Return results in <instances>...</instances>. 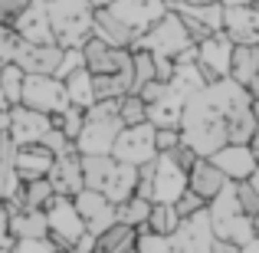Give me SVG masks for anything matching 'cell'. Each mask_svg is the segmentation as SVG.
Listing matches in <instances>:
<instances>
[{
    "instance_id": "1",
    "label": "cell",
    "mask_w": 259,
    "mask_h": 253,
    "mask_svg": "<svg viewBox=\"0 0 259 253\" xmlns=\"http://www.w3.org/2000/svg\"><path fill=\"white\" fill-rule=\"evenodd\" d=\"M253 95L233 79L203 86L184 105L181 138L197 152V158H213L227 145H249L256 135Z\"/></svg>"
},
{
    "instance_id": "2",
    "label": "cell",
    "mask_w": 259,
    "mask_h": 253,
    "mask_svg": "<svg viewBox=\"0 0 259 253\" xmlns=\"http://www.w3.org/2000/svg\"><path fill=\"white\" fill-rule=\"evenodd\" d=\"M82 177H85V191L105 194L115 207L132 201L135 191H138V168L121 165L112 155H105V158H82Z\"/></svg>"
},
{
    "instance_id": "3",
    "label": "cell",
    "mask_w": 259,
    "mask_h": 253,
    "mask_svg": "<svg viewBox=\"0 0 259 253\" xmlns=\"http://www.w3.org/2000/svg\"><path fill=\"white\" fill-rule=\"evenodd\" d=\"M187 171H184L171 155H158L154 161L138 168V191L135 194L145 197L151 204H177L190 191Z\"/></svg>"
},
{
    "instance_id": "4",
    "label": "cell",
    "mask_w": 259,
    "mask_h": 253,
    "mask_svg": "<svg viewBox=\"0 0 259 253\" xmlns=\"http://www.w3.org/2000/svg\"><path fill=\"white\" fill-rule=\"evenodd\" d=\"M39 4L46 7L50 26L63 50H82L92 40L95 10L89 7V0H39Z\"/></svg>"
},
{
    "instance_id": "5",
    "label": "cell",
    "mask_w": 259,
    "mask_h": 253,
    "mask_svg": "<svg viewBox=\"0 0 259 253\" xmlns=\"http://www.w3.org/2000/svg\"><path fill=\"white\" fill-rule=\"evenodd\" d=\"M207 214H210V224H213L217 240L233 243L236 250H243L246 243L256 240V221H249V217L240 210L236 184H230L220 197H213V201L207 204Z\"/></svg>"
},
{
    "instance_id": "6",
    "label": "cell",
    "mask_w": 259,
    "mask_h": 253,
    "mask_svg": "<svg viewBox=\"0 0 259 253\" xmlns=\"http://www.w3.org/2000/svg\"><path fill=\"white\" fill-rule=\"evenodd\" d=\"M190 46H194V43H190L181 17L171 10L158 26H151V30L138 40L135 50H145V53H151V56H158V59H177V56H184Z\"/></svg>"
},
{
    "instance_id": "7",
    "label": "cell",
    "mask_w": 259,
    "mask_h": 253,
    "mask_svg": "<svg viewBox=\"0 0 259 253\" xmlns=\"http://www.w3.org/2000/svg\"><path fill=\"white\" fill-rule=\"evenodd\" d=\"M46 221H50V240L59 250H76L79 240L89 234L72 197H59V194L53 197L50 207H46Z\"/></svg>"
},
{
    "instance_id": "8",
    "label": "cell",
    "mask_w": 259,
    "mask_h": 253,
    "mask_svg": "<svg viewBox=\"0 0 259 253\" xmlns=\"http://www.w3.org/2000/svg\"><path fill=\"white\" fill-rule=\"evenodd\" d=\"M23 105L33 109V112L50 115V119H59V115L69 109L66 83H63V79H56V76H26Z\"/></svg>"
},
{
    "instance_id": "9",
    "label": "cell",
    "mask_w": 259,
    "mask_h": 253,
    "mask_svg": "<svg viewBox=\"0 0 259 253\" xmlns=\"http://www.w3.org/2000/svg\"><path fill=\"white\" fill-rule=\"evenodd\" d=\"M233 40L227 33H213L210 40H203L197 46V69H200L203 83L207 86H217L223 79H230V69H233Z\"/></svg>"
},
{
    "instance_id": "10",
    "label": "cell",
    "mask_w": 259,
    "mask_h": 253,
    "mask_svg": "<svg viewBox=\"0 0 259 253\" xmlns=\"http://www.w3.org/2000/svg\"><path fill=\"white\" fill-rule=\"evenodd\" d=\"M112 158H118L121 165H132V168H141L148 161L158 158V128L151 122L145 125H135V128H125L118 135V145H115Z\"/></svg>"
},
{
    "instance_id": "11",
    "label": "cell",
    "mask_w": 259,
    "mask_h": 253,
    "mask_svg": "<svg viewBox=\"0 0 259 253\" xmlns=\"http://www.w3.org/2000/svg\"><path fill=\"white\" fill-rule=\"evenodd\" d=\"M121 132H125V122L118 115H112V119H85L82 135L76 138V152L82 158H105V155L115 152Z\"/></svg>"
},
{
    "instance_id": "12",
    "label": "cell",
    "mask_w": 259,
    "mask_h": 253,
    "mask_svg": "<svg viewBox=\"0 0 259 253\" xmlns=\"http://www.w3.org/2000/svg\"><path fill=\"white\" fill-rule=\"evenodd\" d=\"M213 247H217V234H213V224H210L207 210H200L194 217H184L177 234L171 237L174 253H213Z\"/></svg>"
},
{
    "instance_id": "13",
    "label": "cell",
    "mask_w": 259,
    "mask_h": 253,
    "mask_svg": "<svg viewBox=\"0 0 259 253\" xmlns=\"http://www.w3.org/2000/svg\"><path fill=\"white\" fill-rule=\"evenodd\" d=\"M63 56H66L63 46H36L26 43L23 37L17 40V50H13V63L26 76H56L59 66H63Z\"/></svg>"
},
{
    "instance_id": "14",
    "label": "cell",
    "mask_w": 259,
    "mask_h": 253,
    "mask_svg": "<svg viewBox=\"0 0 259 253\" xmlns=\"http://www.w3.org/2000/svg\"><path fill=\"white\" fill-rule=\"evenodd\" d=\"M112 13L125 26H132V30L138 33V40H141L151 26H158L171 10H167L164 0H115Z\"/></svg>"
},
{
    "instance_id": "15",
    "label": "cell",
    "mask_w": 259,
    "mask_h": 253,
    "mask_svg": "<svg viewBox=\"0 0 259 253\" xmlns=\"http://www.w3.org/2000/svg\"><path fill=\"white\" fill-rule=\"evenodd\" d=\"M50 132H53V119H50V115L33 112V109H26V105L10 109V125H7V135L13 138V145H17V148L39 145Z\"/></svg>"
},
{
    "instance_id": "16",
    "label": "cell",
    "mask_w": 259,
    "mask_h": 253,
    "mask_svg": "<svg viewBox=\"0 0 259 253\" xmlns=\"http://www.w3.org/2000/svg\"><path fill=\"white\" fill-rule=\"evenodd\" d=\"M72 201H76V210H79V217H82L85 230L92 237H102L108 227H115V224H118V207H115L105 194L82 191V194H76Z\"/></svg>"
},
{
    "instance_id": "17",
    "label": "cell",
    "mask_w": 259,
    "mask_h": 253,
    "mask_svg": "<svg viewBox=\"0 0 259 253\" xmlns=\"http://www.w3.org/2000/svg\"><path fill=\"white\" fill-rule=\"evenodd\" d=\"M82 56H85V69L92 73V76H118L121 69L132 66V53L115 50V46L102 43L99 37H92L82 46Z\"/></svg>"
},
{
    "instance_id": "18",
    "label": "cell",
    "mask_w": 259,
    "mask_h": 253,
    "mask_svg": "<svg viewBox=\"0 0 259 253\" xmlns=\"http://www.w3.org/2000/svg\"><path fill=\"white\" fill-rule=\"evenodd\" d=\"M50 184L59 197H76L85 191V177H82V155L76 152V145L66 155H59L56 165L50 171Z\"/></svg>"
},
{
    "instance_id": "19",
    "label": "cell",
    "mask_w": 259,
    "mask_h": 253,
    "mask_svg": "<svg viewBox=\"0 0 259 253\" xmlns=\"http://www.w3.org/2000/svg\"><path fill=\"white\" fill-rule=\"evenodd\" d=\"M223 33L233 40V46H259V10L256 7H227Z\"/></svg>"
},
{
    "instance_id": "20",
    "label": "cell",
    "mask_w": 259,
    "mask_h": 253,
    "mask_svg": "<svg viewBox=\"0 0 259 253\" xmlns=\"http://www.w3.org/2000/svg\"><path fill=\"white\" fill-rule=\"evenodd\" d=\"M210 161H213V165L227 174L230 184L249 181V177H253V171L259 168V158L253 155V148H249V145H227L223 152H217Z\"/></svg>"
},
{
    "instance_id": "21",
    "label": "cell",
    "mask_w": 259,
    "mask_h": 253,
    "mask_svg": "<svg viewBox=\"0 0 259 253\" xmlns=\"http://www.w3.org/2000/svg\"><path fill=\"white\" fill-rule=\"evenodd\" d=\"M92 37H99L102 43L115 46V50H128L132 53L138 46V33L132 26H125L112 10H99L95 13V26H92Z\"/></svg>"
},
{
    "instance_id": "22",
    "label": "cell",
    "mask_w": 259,
    "mask_h": 253,
    "mask_svg": "<svg viewBox=\"0 0 259 253\" xmlns=\"http://www.w3.org/2000/svg\"><path fill=\"white\" fill-rule=\"evenodd\" d=\"M187 181H190V191H194L200 201H207V204L213 201V197H220L223 191L230 188L227 174H223V171L217 168L210 158H200V161H197V165L190 168V177H187Z\"/></svg>"
},
{
    "instance_id": "23",
    "label": "cell",
    "mask_w": 259,
    "mask_h": 253,
    "mask_svg": "<svg viewBox=\"0 0 259 253\" xmlns=\"http://www.w3.org/2000/svg\"><path fill=\"white\" fill-rule=\"evenodd\" d=\"M53 165H56V155L46 152L43 145H30V148H17V177L23 184L33 181H46Z\"/></svg>"
},
{
    "instance_id": "24",
    "label": "cell",
    "mask_w": 259,
    "mask_h": 253,
    "mask_svg": "<svg viewBox=\"0 0 259 253\" xmlns=\"http://www.w3.org/2000/svg\"><path fill=\"white\" fill-rule=\"evenodd\" d=\"M230 79L243 86L253 99H259V46H236Z\"/></svg>"
},
{
    "instance_id": "25",
    "label": "cell",
    "mask_w": 259,
    "mask_h": 253,
    "mask_svg": "<svg viewBox=\"0 0 259 253\" xmlns=\"http://www.w3.org/2000/svg\"><path fill=\"white\" fill-rule=\"evenodd\" d=\"M13 240H50V221L46 210H17L10 214Z\"/></svg>"
},
{
    "instance_id": "26",
    "label": "cell",
    "mask_w": 259,
    "mask_h": 253,
    "mask_svg": "<svg viewBox=\"0 0 259 253\" xmlns=\"http://www.w3.org/2000/svg\"><path fill=\"white\" fill-rule=\"evenodd\" d=\"M20 188L17 177V145L10 135H0V204H7L13 197V191Z\"/></svg>"
},
{
    "instance_id": "27",
    "label": "cell",
    "mask_w": 259,
    "mask_h": 253,
    "mask_svg": "<svg viewBox=\"0 0 259 253\" xmlns=\"http://www.w3.org/2000/svg\"><path fill=\"white\" fill-rule=\"evenodd\" d=\"M66 95H69V105L72 109H82V112H89V109L95 105V86H92V73L85 69H76L69 79H66Z\"/></svg>"
},
{
    "instance_id": "28",
    "label": "cell",
    "mask_w": 259,
    "mask_h": 253,
    "mask_svg": "<svg viewBox=\"0 0 259 253\" xmlns=\"http://www.w3.org/2000/svg\"><path fill=\"white\" fill-rule=\"evenodd\" d=\"M23 86H26V73L20 69L17 63H7L4 69H0V92H4V99H7L10 109L23 105Z\"/></svg>"
},
{
    "instance_id": "29",
    "label": "cell",
    "mask_w": 259,
    "mask_h": 253,
    "mask_svg": "<svg viewBox=\"0 0 259 253\" xmlns=\"http://www.w3.org/2000/svg\"><path fill=\"white\" fill-rule=\"evenodd\" d=\"M151 210H154L151 201H145V197L135 194L132 201H125V204L118 207V224H125V227H135V230H148Z\"/></svg>"
},
{
    "instance_id": "30",
    "label": "cell",
    "mask_w": 259,
    "mask_h": 253,
    "mask_svg": "<svg viewBox=\"0 0 259 253\" xmlns=\"http://www.w3.org/2000/svg\"><path fill=\"white\" fill-rule=\"evenodd\" d=\"M174 13L197 20V23L207 26L210 33H223V13H227V7H220V4H210V7H177Z\"/></svg>"
},
{
    "instance_id": "31",
    "label": "cell",
    "mask_w": 259,
    "mask_h": 253,
    "mask_svg": "<svg viewBox=\"0 0 259 253\" xmlns=\"http://www.w3.org/2000/svg\"><path fill=\"white\" fill-rule=\"evenodd\" d=\"M177 227H181V214H177L174 204H154L151 221H148V230L158 237H174Z\"/></svg>"
},
{
    "instance_id": "32",
    "label": "cell",
    "mask_w": 259,
    "mask_h": 253,
    "mask_svg": "<svg viewBox=\"0 0 259 253\" xmlns=\"http://www.w3.org/2000/svg\"><path fill=\"white\" fill-rule=\"evenodd\" d=\"M132 63H135V92L132 95H141V89L158 83V59L145 50H132Z\"/></svg>"
},
{
    "instance_id": "33",
    "label": "cell",
    "mask_w": 259,
    "mask_h": 253,
    "mask_svg": "<svg viewBox=\"0 0 259 253\" xmlns=\"http://www.w3.org/2000/svg\"><path fill=\"white\" fill-rule=\"evenodd\" d=\"M118 119L125 122V128L145 125L148 122V102L141 99V95H125V99H121V109H118Z\"/></svg>"
},
{
    "instance_id": "34",
    "label": "cell",
    "mask_w": 259,
    "mask_h": 253,
    "mask_svg": "<svg viewBox=\"0 0 259 253\" xmlns=\"http://www.w3.org/2000/svg\"><path fill=\"white\" fill-rule=\"evenodd\" d=\"M53 128H59V132H63L66 138L76 145V138L82 135V128H85V112H82V109H72V105H69L63 115H59V119H53Z\"/></svg>"
},
{
    "instance_id": "35",
    "label": "cell",
    "mask_w": 259,
    "mask_h": 253,
    "mask_svg": "<svg viewBox=\"0 0 259 253\" xmlns=\"http://www.w3.org/2000/svg\"><path fill=\"white\" fill-rule=\"evenodd\" d=\"M236 201H240V210L249 217V221H256V217H259V194L253 191V184H249V181L236 184Z\"/></svg>"
},
{
    "instance_id": "36",
    "label": "cell",
    "mask_w": 259,
    "mask_h": 253,
    "mask_svg": "<svg viewBox=\"0 0 259 253\" xmlns=\"http://www.w3.org/2000/svg\"><path fill=\"white\" fill-rule=\"evenodd\" d=\"M36 0H0V26H13Z\"/></svg>"
},
{
    "instance_id": "37",
    "label": "cell",
    "mask_w": 259,
    "mask_h": 253,
    "mask_svg": "<svg viewBox=\"0 0 259 253\" xmlns=\"http://www.w3.org/2000/svg\"><path fill=\"white\" fill-rule=\"evenodd\" d=\"M138 253H174L171 237H158L151 230H141L138 234Z\"/></svg>"
},
{
    "instance_id": "38",
    "label": "cell",
    "mask_w": 259,
    "mask_h": 253,
    "mask_svg": "<svg viewBox=\"0 0 259 253\" xmlns=\"http://www.w3.org/2000/svg\"><path fill=\"white\" fill-rule=\"evenodd\" d=\"M17 33H13V26H0V69H4L7 63H13V50H17Z\"/></svg>"
},
{
    "instance_id": "39",
    "label": "cell",
    "mask_w": 259,
    "mask_h": 253,
    "mask_svg": "<svg viewBox=\"0 0 259 253\" xmlns=\"http://www.w3.org/2000/svg\"><path fill=\"white\" fill-rule=\"evenodd\" d=\"M85 66V56H82V50H66V56H63V66H59V73H56V79H69L76 69H82Z\"/></svg>"
},
{
    "instance_id": "40",
    "label": "cell",
    "mask_w": 259,
    "mask_h": 253,
    "mask_svg": "<svg viewBox=\"0 0 259 253\" xmlns=\"http://www.w3.org/2000/svg\"><path fill=\"white\" fill-rule=\"evenodd\" d=\"M174 207H177V214H181V221H184V217H194V214H200V210H207V201H200L194 191H187Z\"/></svg>"
},
{
    "instance_id": "41",
    "label": "cell",
    "mask_w": 259,
    "mask_h": 253,
    "mask_svg": "<svg viewBox=\"0 0 259 253\" xmlns=\"http://www.w3.org/2000/svg\"><path fill=\"white\" fill-rule=\"evenodd\" d=\"M10 253H59L53 240H17Z\"/></svg>"
},
{
    "instance_id": "42",
    "label": "cell",
    "mask_w": 259,
    "mask_h": 253,
    "mask_svg": "<svg viewBox=\"0 0 259 253\" xmlns=\"http://www.w3.org/2000/svg\"><path fill=\"white\" fill-rule=\"evenodd\" d=\"M181 128H158V155H167L181 145Z\"/></svg>"
},
{
    "instance_id": "43",
    "label": "cell",
    "mask_w": 259,
    "mask_h": 253,
    "mask_svg": "<svg viewBox=\"0 0 259 253\" xmlns=\"http://www.w3.org/2000/svg\"><path fill=\"white\" fill-rule=\"evenodd\" d=\"M13 230H10V214H7V207L0 204V250L4 253H10L13 250Z\"/></svg>"
},
{
    "instance_id": "44",
    "label": "cell",
    "mask_w": 259,
    "mask_h": 253,
    "mask_svg": "<svg viewBox=\"0 0 259 253\" xmlns=\"http://www.w3.org/2000/svg\"><path fill=\"white\" fill-rule=\"evenodd\" d=\"M164 95H167V83H151V86L141 89V99H145L148 105H158Z\"/></svg>"
},
{
    "instance_id": "45",
    "label": "cell",
    "mask_w": 259,
    "mask_h": 253,
    "mask_svg": "<svg viewBox=\"0 0 259 253\" xmlns=\"http://www.w3.org/2000/svg\"><path fill=\"white\" fill-rule=\"evenodd\" d=\"M7 125H10V105H7L4 92H0V135L7 132Z\"/></svg>"
},
{
    "instance_id": "46",
    "label": "cell",
    "mask_w": 259,
    "mask_h": 253,
    "mask_svg": "<svg viewBox=\"0 0 259 253\" xmlns=\"http://www.w3.org/2000/svg\"><path fill=\"white\" fill-rule=\"evenodd\" d=\"M89 7H92L95 13H99V10H112V7H115V0H89Z\"/></svg>"
},
{
    "instance_id": "47",
    "label": "cell",
    "mask_w": 259,
    "mask_h": 253,
    "mask_svg": "<svg viewBox=\"0 0 259 253\" xmlns=\"http://www.w3.org/2000/svg\"><path fill=\"white\" fill-rule=\"evenodd\" d=\"M220 7H253V0H217Z\"/></svg>"
},
{
    "instance_id": "48",
    "label": "cell",
    "mask_w": 259,
    "mask_h": 253,
    "mask_svg": "<svg viewBox=\"0 0 259 253\" xmlns=\"http://www.w3.org/2000/svg\"><path fill=\"white\" fill-rule=\"evenodd\" d=\"M210 4H217V0H181L177 7H210Z\"/></svg>"
},
{
    "instance_id": "49",
    "label": "cell",
    "mask_w": 259,
    "mask_h": 253,
    "mask_svg": "<svg viewBox=\"0 0 259 253\" xmlns=\"http://www.w3.org/2000/svg\"><path fill=\"white\" fill-rule=\"evenodd\" d=\"M249 148H253V155L259 158V128H256V135H253V141H249Z\"/></svg>"
},
{
    "instance_id": "50",
    "label": "cell",
    "mask_w": 259,
    "mask_h": 253,
    "mask_svg": "<svg viewBox=\"0 0 259 253\" xmlns=\"http://www.w3.org/2000/svg\"><path fill=\"white\" fill-rule=\"evenodd\" d=\"M240 253H259V240H253V243H246Z\"/></svg>"
},
{
    "instance_id": "51",
    "label": "cell",
    "mask_w": 259,
    "mask_h": 253,
    "mask_svg": "<svg viewBox=\"0 0 259 253\" xmlns=\"http://www.w3.org/2000/svg\"><path fill=\"white\" fill-rule=\"evenodd\" d=\"M249 184H253V191H256V194H259V168L253 171V177H249Z\"/></svg>"
},
{
    "instance_id": "52",
    "label": "cell",
    "mask_w": 259,
    "mask_h": 253,
    "mask_svg": "<svg viewBox=\"0 0 259 253\" xmlns=\"http://www.w3.org/2000/svg\"><path fill=\"white\" fill-rule=\"evenodd\" d=\"M256 240H259V217H256Z\"/></svg>"
},
{
    "instance_id": "53",
    "label": "cell",
    "mask_w": 259,
    "mask_h": 253,
    "mask_svg": "<svg viewBox=\"0 0 259 253\" xmlns=\"http://www.w3.org/2000/svg\"><path fill=\"white\" fill-rule=\"evenodd\" d=\"M253 7H256V10H259V0H253Z\"/></svg>"
},
{
    "instance_id": "54",
    "label": "cell",
    "mask_w": 259,
    "mask_h": 253,
    "mask_svg": "<svg viewBox=\"0 0 259 253\" xmlns=\"http://www.w3.org/2000/svg\"><path fill=\"white\" fill-rule=\"evenodd\" d=\"M59 253H76V250H59Z\"/></svg>"
},
{
    "instance_id": "55",
    "label": "cell",
    "mask_w": 259,
    "mask_h": 253,
    "mask_svg": "<svg viewBox=\"0 0 259 253\" xmlns=\"http://www.w3.org/2000/svg\"><path fill=\"white\" fill-rule=\"evenodd\" d=\"M135 253H138V250H135Z\"/></svg>"
}]
</instances>
